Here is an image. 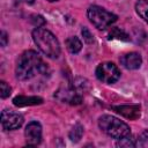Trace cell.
Here are the masks:
<instances>
[{
	"instance_id": "obj_1",
	"label": "cell",
	"mask_w": 148,
	"mask_h": 148,
	"mask_svg": "<svg viewBox=\"0 0 148 148\" xmlns=\"http://www.w3.org/2000/svg\"><path fill=\"white\" fill-rule=\"evenodd\" d=\"M47 73V66L40 58L39 53H37L34 50L24 51L17 59L16 67H15V74L16 77L21 81H27L36 75L39 74H46Z\"/></svg>"
},
{
	"instance_id": "obj_2",
	"label": "cell",
	"mask_w": 148,
	"mask_h": 148,
	"mask_svg": "<svg viewBox=\"0 0 148 148\" xmlns=\"http://www.w3.org/2000/svg\"><path fill=\"white\" fill-rule=\"evenodd\" d=\"M32 39L37 47L49 58L57 59L60 54V44L57 37L44 28H36L32 31Z\"/></svg>"
},
{
	"instance_id": "obj_3",
	"label": "cell",
	"mask_w": 148,
	"mask_h": 148,
	"mask_svg": "<svg viewBox=\"0 0 148 148\" xmlns=\"http://www.w3.org/2000/svg\"><path fill=\"white\" fill-rule=\"evenodd\" d=\"M98 126L106 135L116 140H119L131 134V128L126 123L110 114L101 116L98 118Z\"/></svg>"
},
{
	"instance_id": "obj_4",
	"label": "cell",
	"mask_w": 148,
	"mask_h": 148,
	"mask_svg": "<svg viewBox=\"0 0 148 148\" xmlns=\"http://www.w3.org/2000/svg\"><path fill=\"white\" fill-rule=\"evenodd\" d=\"M87 15H88L89 21L97 29H105L117 21V15L96 5L90 6L88 8Z\"/></svg>"
},
{
	"instance_id": "obj_5",
	"label": "cell",
	"mask_w": 148,
	"mask_h": 148,
	"mask_svg": "<svg viewBox=\"0 0 148 148\" xmlns=\"http://www.w3.org/2000/svg\"><path fill=\"white\" fill-rule=\"evenodd\" d=\"M95 74H96V77L99 81H102L104 83H108V84L117 82L120 77L119 68L117 67V65H114L113 62H110V61L101 62L97 66V68L95 71Z\"/></svg>"
},
{
	"instance_id": "obj_6",
	"label": "cell",
	"mask_w": 148,
	"mask_h": 148,
	"mask_svg": "<svg viewBox=\"0 0 148 148\" xmlns=\"http://www.w3.org/2000/svg\"><path fill=\"white\" fill-rule=\"evenodd\" d=\"M0 120H1L2 128L6 130V131L17 130L22 126V124L24 121L22 114L17 113V112H14L12 110H3L1 112Z\"/></svg>"
},
{
	"instance_id": "obj_7",
	"label": "cell",
	"mask_w": 148,
	"mask_h": 148,
	"mask_svg": "<svg viewBox=\"0 0 148 148\" xmlns=\"http://www.w3.org/2000/svg\"><path fill=\"white\" fill-rule=\"evenodd\" d=\"M54 97L62 103H67L72 105H76L82 102V96L80 95V92L76 89L71 88V87L60 88L59 90L56 91Z\"/></svg>"
},
{
	"instance_id": "obj_8",
	"label": "cell",
	"mask_w": 148,
	"mask_h": 148,
	"mask_svg": "<svg viewBox=\"0 0 148 148\" xmlns=\"http://www.w3.org/2000/svg\"><path fill=\"white\" fill-rule=\"evenodd\" d=\"M24 135L29 146H37L42 141V126L38 121H30L24 131Z\"/></svg>"
},
{
	"instance_id": "obj_9",
	"label": "cell",
	"mask_w": 148,
	"mask_h": 148,
	"mask_svg": "<svg viewBox=\"0 0 148 148\" xmlns=\"http://www.w3.org/2000/svg\"><path fill=\"white\" fill-rule=\"evenodd\" d=\"M120 64L127 69H138L142 64V58L138 52H128L120 57Z\"/></svg>"
},
{
	"instance_id": "obj_10",
	"label": "cell",
	"mask_w": 148,
	"mask_h": 148,
	"mask_svg": "<svg viewBox=\"0 0 148 148\" xmlns=\"http://www.w3.org/2000/svg\"><path fill=\"white\" fill-rule=\"evenodd\" d=\"M112 109L127 119H136L140 117V106L139 105H118L112 106Z\"/></svg>"
},
{
	"instance_id": "obj_11",
	"label": "cell",
	"mask_w": 148,
	"mask_h": 148,
	"mask_svg": "<svg viewBox=\"0 0 148 148\" xmlns=\"http://www.w3.org/2000/svg\"><path fill=\"white\" fill-rule=\"evenodd\" d=\"M13 103L16 106H29V105L42 104L43 99L40 97H37V96H23V95H20V96H16L13 99Z\"/></svg>"
},
{
	"instance_id": "obj_12",
	"label": "cell",
	"mask_w": 148,
	"mask_h": 148,
	"mask_svg": "<svg viewBox=\"0 0 148 148\" xmlns=\"http://www.w3.org/2000/svg\"><path fill=\"white\" fill-rule=\"evenodd\" d=\"M65 44H66L67 50H68L71 53H73V54L79 53V52L81 51V49H82V42H81L80 38H77L76 36L68 37V38L66 39Z\"/></svg>"
},
{
	"instance_id": "obj_13",
	"label": "cell",
	"mask_w": 148,
	"mask_h": 148,
	"mask_svg": "<svg viewBox=\"0 0 148 148\" xmlns=\"http://www.w3.org/2000/svg\"><path fill=\"white\" fill-rule=\"evenodd\" d=\"M135 10L138 15L148 23V0H138L135 3Z\"/></svg>"
},
{
	"instance_id": "obj_14",
	"label": "cell",
	"mask_w": 148,
	"mask_h": 148,
	"mask_svg": "<svg viewBox=\"0 0 148 148\" xmlns=\"http://www.w3.org/2000/svg\"><path fill=\"white\" fill-rule=\"evenodd\" d=\"M82 134H83V126L80 124H76L69 132V139L74 142H77L82 138Z\"/></svg>"
},
{
	"instance_id": "obj_15",
	"label": "cell",
	"mask_w": 148,
	"mask_h": 148,
	"mask_svg": "<svg viewBox=\"0 0 148 148\" xmlns=\"http://www.w3.org/2000/svg\"><path fill=\"white\" fill-rule=\"evenodd\" d=\"M121 39V40H130V37L127 34H125L123 30L118 29V28H113L110 32H109V39Z\"/></svg>"
},
{
	"instance_id": "obj_16",
	"label": "cell",
	"mask_w": 148,
	"mask_h": 148,
	"mask_svg": "<svg viewBox=\"0 0 148 148\" xmlns=\"http://www.w3.org/2000/svg\"><path fill=\"white\" fill-rule=\"evenodd\" d=\"M117 146H118V147H135V146H136V141H135V139H133V138L131 136V134H130V135H127V136H125V138L119 139L118 142H117Z\"/></svg>"
},
{
	"instance_id": "obj_17",
	"label": "cell",
	"mask_w": 148,
	"mask_h": 148,
	"mask_svg": "<svg viewBox=\"0 0 148 148\" xmlns=\"http://www.w3.org/2000/svg\"><path fill=\"white\" fill-rule=\"evenodd\" d=\"M136 146L140 147H148V130L143 131L139 138L136 139Z\"/></svg>"
},
{
	"instance_id": "obj_18",
	"label": "cell",
	"mask_w": 148,
	"mask_h": 148,
	"mask_svg": "<svg viewBox=\"0 0 148 148\" xmlns=\"http://www.w3.org/2000/svg\"><path fill=\"white\" fill-rule=\"evenodd\" d=\"M10 87L9 84H7L5 81H0V96L1 98H7L10 95Z\"/></svg>"
},
{
	"instance_id": "obj_19",
	"label": "cell",
	"mask_w": 148,
	"mask_h": 148,
	"mask_svg": "<svg viewBox=\"0 0 148 148\" xmlns=\"http://www.w3.org/2000/svg\"><path fill=\"white\" fill-rule=\"evenodd\" d=\"M31 22H32L35 25H37V28H42V25L45 24V20H44L42 16H39V15H35V16H32Z\"/></svg>"
},
{
	"instance_id": "obj_20",
	"label": "cell",
	"mask_w": 148,
	"mask_h": 148,
	"mask_svg": "<svg viewBox=\"0 0 148 148\" xmlns=\"http://www.w3.org/2000/svg\"><path fill=\"white\" fill-rule=\"evenodd\" d=\"M82 36H83V39L87 42V43H91L92 40H94V38H92V35H91V32L87 29V28H83L82 29Z\"/></svg>"
},
{
	"instance_id": "obj_21",
	"label": "cell",
	"mask_w": 148,
	"mask_h": 148,
	"mask_svg": "<svg viewBox=\"0 0 148 148\" xmlns=\"http://www.w3.org/2000/svg\"><path fill=\"white\" fill-rule=\"evenodd\" d=\"M0 39H1V46H6L7 45V42H8V37H7V34L6 31H1L0 34Z\"/></svg>"
},
{
	"instance_id": "obj_22",
	"label": "cell",
	"mask_w": 148,
	"mask_h": 148,
	"mask_svg": "<svg viewBox=\"0 0 148 148\" xmlns=\"http://www.w3.org/2000/svg\"><path fill=\"white\" fill-rule=\"evenodd\" d=\"M20 1H23V2L29 3V5H31V3H34V2H35V0H20Z\"/></svg>"
},
{
	"instance_id": "obj_23",
	"label": "cell",
	"mask_w": 148,
	"mask_h": 148,
	"mask_svg": "<svg viewBox=\"0 0 148 148\" xmlns=\"http://www.w3.org/2000/svg\"><path fill=\"white\" fill-rule=\"evenodd\" d=\"M47 1H50V2H54V1H58V0H47Z\"/></svg>"
}]
</instances>
